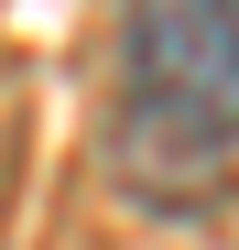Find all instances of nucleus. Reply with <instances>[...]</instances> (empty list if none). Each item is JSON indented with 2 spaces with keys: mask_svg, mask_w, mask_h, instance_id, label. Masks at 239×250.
Here are the masks:
<instances>
[{
  "mask_svg": "<svg viewBox=\"0 0 239 250\" xmlns=\"http://www.w3.org/2000/svg\"><path fill=\"white\" fill-rule=\"evenodd\" d=\"M98 163L141 207H218L239 185V11L228 0H120Z\"/></svg>",
  "mask_w": 239,
  "mask_h": 250,
  "instance_id": "obj_1",
  "label": "nucleus"
},
{
  "mask_svg": "<svg viewBox=\"0 0 239 250\" xmlns=\"http://www.w3.org/2000/svg\"><path fill=\"white\" fill-rule=\"evenodd\" d=\"M228 11H239V0H228Z\"/></svg>",
  "mask_w": 239,
  "mask_h": 250,
  "instance_id": "obj_2",
  "label": "nucleus"
}]
</instances>
